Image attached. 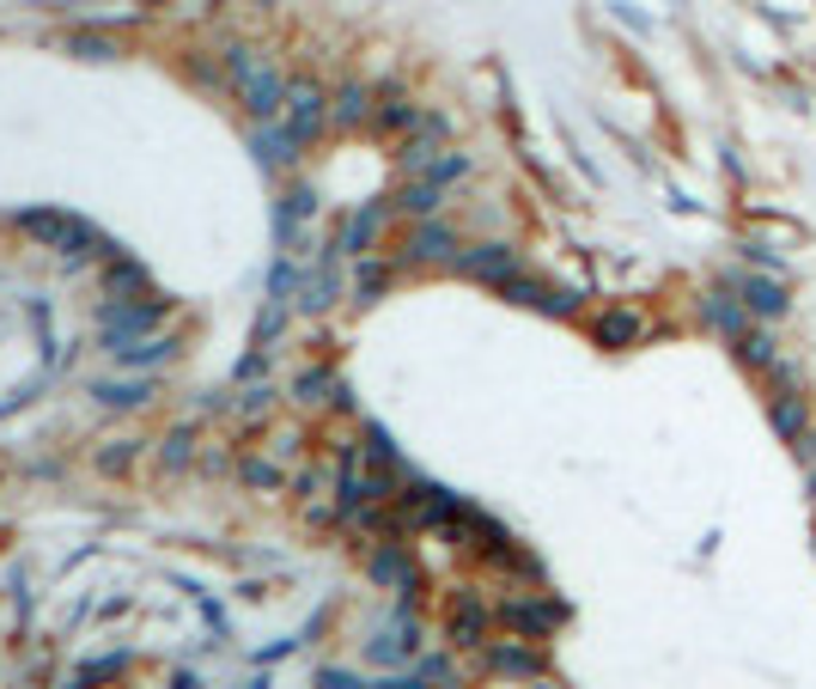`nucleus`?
Returning a JSON list of instances; mask_svg holds the SVG:
<instances>
[{
  "label": "nucleus",
  "instance_id": "4",
  "mask_svg": "<svg viewBox=\"0 0 816 689\" xmlns=\"http://www.w3.org/2000/svg\"><path fill=\"white\" fill-rule=\"evenodd\" d=\"M158 318H165V299H129V305H110V311H104V342H110V348H122V342H134L141 330H153Z\"/></svg>",
  "mask_w": 816,
  "mask_h": 689
},
{
  "label": "nucleus",
  "instance_id": "23",
  "mask_svg": "<svg viewBox=\"0 0 816 689\" xmlns=\"http://www.w3.org/2000/svg\"><path fill=\"white\" fill-rule=\"evenodd\" d=\"M330 293H335V275H330V269H317V275H305L299 305H305V311H317V305H330Z\"/></svg>",
  "mask_w": 816,
  "mask_h": 689
},
{
  "label": "nucleus",
  "instance_id": "30",
  "mask_svg": "<svg viewBox=\"0 0 816 689\" xmlns=\"http://www.w3.org/2000/svg\"><path fill=\"white\" fill-rule=\"evenodd\" d=\"M129 458H134V446H110L98 464H104V470H129Z\"/></svg>",
  "mask_w": 816,
  "mask_h": 689
},
{
  "label": "nucleus",
  "instance_id": "20",
  "mask_svg": "<svg viewBox=\"0 0 816 689\" xmlns=\"http://www.w3.org/2000/svg\"><path fill=\"white\" fill-rule=\"evenodd\" d=\"M396 208H403V214H421V220H427V214L439 208V184H427V177H415V184H408L403 196H396Z\"/></svg>",
  "mask_w": 816,
  "mask_h": 689
},
{
  "label": "nucleus",
  "instance_id": "16",
  "mask_svg": "<svg viewBox=\"0 0 816 689\" xmlns=\"http://www.w3.org/2000/svg\"><path fill=\"white\" fill-rule=\"evenodd\" d=\"M67 55H86V62H117L122 43L104 37V31H74V37H67Z\"/></svg>",
  "mask_w": 816,
  "mask_h": 689
},
{
  "label": "nucleus",
  "instance_id": "28",
  "mask_svg": "<svg viewBox=\"0 0 816 689\" xmlns=\"http://www.w3.org/2000/svg\"><path fill=\"white\" fill-rule=\"evenodd\" d=\"M317 689H372L366 677H354V671H323L317 677Z\"/></svg>",
  "mask_w": 816,
  "mask_h": 689
},
{
  "label": "nucleus",
  "instance_id": "13",
  "mask_svg": "<svg viewBox=\"0 0 816 689\" xmlns=\"http://www.w3.org/2000/svg\"><path fill=\"white\" fill-rule=\"evenodd\" d=\"M372 573H378V580H396L403 592H415V561L403 556V544H384L378 556H372Z\"/></svg>",
  "mask_w": 816,
  "mask_h": 689
},
{
  "label": "nucleus",
  "instance_id": "10",
  "mask_svg": "<svg viewBox=\"0 0 816 689\" xmlns=\"http://www.w3.org/2000/svg\"><path fill=\"white\" fill-rule=\"evenodd\" d=\"M500 616L518 628V635H549V628L561 623V604H525V598H518V604H506Z\"/></svg>",
  "mask_w": 816,
  "mask_h": 689
},
{
  "label": "nucleus",
  "instance_id": "31",
  "mask_svg": "<svg viewBox=\"0 0 816 689\" xmlns=\"http://www.w3.org/2000/svg\"><path fill=\"white\" fill-rule=\"evenodd\" d=\"M378 689H427L421 677H396V683H378Z\"/></svg>",
  "mask_w": 816,
  "mask_h": 689
},
{
  "label": "nucleus",
  "instance_id": "18",
  "mask_svg": "<svg viewBox=\"0 0 816 689\" xmlns=\"http://www.w3.org/2000/svg\"><path fill=\"white\" fill-rule=\"evenodd\" d=\"M110 354H117V367H153V360H172V342L146 336V342H122V348H110Z\"/></svg>",
  "mask_w": 816,
  "mask_h": 689
},
{
  "label": "nucleus",
  "instance_id": "9",
  "mask_svg": "<svg viewBox=\"0 0 816 689\" xmlns=\"http://www.w3.org/2000/svg\"><path fill=\"white\" fill-rule=\"evenodd\" d=\"M251 153H256L263 165H275V172H280V165L299 160V141H293L287 129H275V122H268V129H256V134H251Z\"/></svg>",
  "mask_w": 816,
  "mask_h": 689
},
{
  "label": "nucleus",
  "instance_id": "27",
  "mask_svg": "<svg viewBox=\"0 0 816 689\" xmlns=\"http://www.w3.org/2000/svg\"><path fill=\"white\" fill-rule=\"evenodd\" d=\"M189 439H196L189 427H184V434H172V439H165V470H184V464H189Z\"/></svg>",
  "mask_w": 816,
  "mask_h": 689
},
{
  "label": "nucleus",
  "instance_id": "24",
  "mask_svg": "<svg viewBox=\"0 0 816 689\" xmlns=\"http://www.w3.org/2000/svg\"><path fill=\"white\" fill-rule=\"evenodd\" d=\"M384 281H390V269H384V263H360L354 293H360V299H378V293H384Z\"/></svg>",
  "mask_w": 816,
  "mask_h": 689
},
{
  "label": "nucleus",
  "instance_id": "11",
  "mask_svg": "<svg viewBox=\"0 0 816 689\" xmlns=\"http://www.w3.org/2000/svg\"><path fill=\"white\" fill-rule=\"evenodd\" d=\"M378 226H384V208H360L354 220L342 226V244H335V251H348V256H366V251H372V239H378Z\"/></svg>",
  "mask_w": 816,
  "mask_h": 689
},
{
  "label": "nucleus",
  "instance_id": "7",
  "mask_svg": "<svg viewBox=\"0 0 816 689\" xmlns=\"http://www.w3.org/2000/svg\"><path fill=\"white\" fill-rule=\"evenodd\" d=\"M372 117H378V129H421V105H415L403 86H384Z\"/></svg>",
  "mask_w": 816,
  "mask_h": 689
},
{
  "label": "nucleus",
  "instance_id": "12",
  "mask_svg": "<svg viewBox=\"0 0 816 689\" xmlns=\"http://www.w3.org/2000/svg\"><path fill=\"white\" fill-rule=\"evenodd\" d=\"M421 647V641H415V623H408V616H396L390 628H384L378 641H372V659H384V665H396V659H408V653Z\"/></svg>",
  "mask_w": 816,
  "mask_h": 689
},
{
  "label": "nucleus",
  "instance_id": "14",
  "mask_svg": "<svg viewBox=\"0 0 816 689\" xmlns=\"http://www.w3.org/2000/svg\"><path fill=\"white\" fill-rule=\"evenodd\" d=\"M640 330H646V324L633 318V311H604V318H597V342H604V348H628Z\"/></svg>",
  "mask_w": 816,
  "mask_h": 689
},
{
  "label": "nucleus",
  "instance_id": "6",
  "mask_svg": "<svg viewBox=\"0 0 816 689\" xmlns=\"http://www.w3.org/2000/svg\"><path fill=\"white\" fill-rule=\"evenodd\" d=\"M451 641H457V647H482L487 641V604L475 592L451 598Z\"/></svg>",
  "mask_w": 816,
  "mask_h": 689
},
{
  "label": "nucleus",
  "instance_id": "26",
  "mask_svg": "<svg viewBox=\"0 0 816 689\" xmlns=\"http://www.w3.org/2000/svg\"><path fill=\"white\" fill-rule=\"evenodd\" d=\"M494 665H500V671H537V653H525V647H494Z\"/></svg>",
  "mask_w": 816,
  "mask_h": 689
},
{
  "label": "nucleus",
  "instance_id": "3",
  "mask_svg": "<svg viewBox=\"0 0 816 689\" xmlns=\"http://www.w3.org/2000/svg\"><path fill=\"white\" fill-rule=\"evenodd\" d=\"M323 117H330V92H323L317 80H293L287 86V134L293 141L305 146L317 129H323Z\"/></svg>",
  "mask_w": 816,
  "mask_h": 689
},
{
  "label": "nucleus",
  "instance_id": "19",
  "mask_svg": "<svg viewBox=\"0 0 816 689\" xmlns=\"http://www.w3.org/2000/svg\"><path fill=\"white\" fill-rule=\"evenodd\" d=\"M774 427H780L786 439H798V434H804V403H798V391H792V385L774 397Z\"/></svg>",
  "mask_w": 816,
  "mask_h": 689
},
{
  "label": "nucleus",
  "instance_id": "25",
  "mask_svg": "<svg viewBox=\"0 0 816 689\" xmlns=\"http://www.w3.org/2000/svg\"><path fill=\"white\" fill-rule=\"evenodd\" d=\"M238 477L251 482V489H275V482H280V470L268 464V458H244V464H238Z\"/></svg>",
  "mask_w": 816,
  "mask_h": 689
},
{
  "label": "nucleus",
  "instance_id": "5",
  "mask_svg": "<svg viewBox=\"0 0 816 689\" xmlns=\"http://www.w3.org/2000/svg\"><path fill=\"white\" fill-rule=\"evenodd\" d=\"M463 275L487 281V287H506V281H518V251L512 244H475V251L457 256Z\"/></svg>",
  "mask_w": 816,
  "mask_h": 689
},
{
  "label": "nucleus",
  "instance_id": "29",
  "mask_svg": "<svg viewBox=\"0 0 816 689\" xmlns=\"http://www.w3.org/2000/svg\"><path fill=\"white\" fill-rule=\"evenodd\" d=\"M323 385H330L323 372H305V379H299V403H317V391H323Z\"/></svg>",
  "mask_w": 816,
  "mask_h": 689
},
{
  "label": "nucleus",
  "instance_id": "22",
  "mask_svg": "<svg viewBox=\"0 0 816 689\" xmlns=\"http://www.w3.org/2000/svg\"><path fill=\"white\" fill-rule=\"evenodd\" d=\"M92 397L104 403V409H141V403H146V385H141V379H134V385H98Z\"/></svg>",
  "mask_w": 816,
  "mask_h": 689
},
{
  "label": "nucleus",
  "instance_id": "21",
  "mask_svg": "<svg viewBox=\"0 0 816 689\" xmlns=\"http://www.w3.org/2000/svg\"><path fill=\"white\" fill-rule=\"evenodd\" d=\"M110 293H141V299H153V293H146V269L141 263H129V256H122V263H110Z\"/></svg>",
  "mask_w": 816,
  "mask_h": 689
},
{
  "label": "nucleus",
  "instance_id": "15",
  "mask_svg": "<svg viewBox=\"0 0 816 689\" xmlns=\"http://www.w3.org/2000/svg\"><path fill=\"white\" fill-rule=\"evenodd\" d=\"M372 98H378V92H372V86H342V92H335V110H330V117L335 122H366L372 117Z\"/></svg>",
  "mask_w": 816,
  "mask_h": 689
},
{
  "label": "nucleus",
  "instance_id": "8",
  "mask_svg": "<svg viewBox=\"0 0 816 689\" xmlns=\"http://www.w3.org/2000/svg\"><path fill=\"white\" fill-rule=\"evenodd\" d=\"M451 251H457V239H451V226H439V220L408 232V256H415V263H439V256H451Z\"/></svg>",
  "mask_w": 816,
  "mask_h": 689
},
{
  "label": "nucleus",
  "instance_id": "17",
  "mask_svg": "<svg viewBox=\"0 0 816 689\" xmlns=\"http://www.w3.org/2000/svg\"><path fill=\"white\" fill-rule=\"evenodd\" d=\"M743 311H756V318H780V311H786V293L774 287V281H743Z\"/></svg>",
  "mask_w": 816,
  "mask_h": 689
},
{
  "label": "nucleus",
  "instance_id": "1",
  "mask_svg": "<svg viewBox=\"0 0 816 689\" xmlns=\"http://www.w3.org/2000/svg\"><path fill=\"white\" fill-rule=\"evenodd\" d=\"M225 74H232V86H238V98H244L251 117L275 122L280 110H287V80H280L256 50H232V55H225Z\"/></svg>",
  "mask_w": 816,
  "mask_h": 689
},
{
  "label": "nucleus",
  "instance_id": "2",
  "mask_svg": "<svg viewBox=\"0 0 816 689\" xmlns=\"http://www.w3.org/2000/svg\"><path fill=\"white\" fill-rule=\"evenodd\" d=\"M19 232H25V239H37V244H49V251H62V256H92L98 251L92 220H79V214H67V208H31V214H19Z\"/></svg>",
  "mask_w": 816,
  "mask_h": 689
}]
</instances>
